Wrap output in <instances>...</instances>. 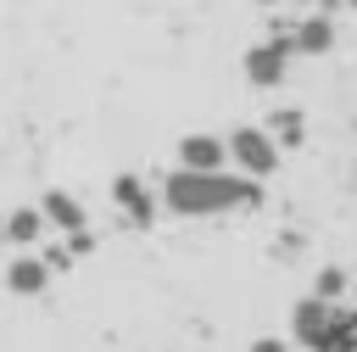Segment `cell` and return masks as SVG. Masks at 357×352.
I'll return each mask as SVG.
<instances>
[{
    "label": "cell",
    "instance_id": "obj_1",
    "mask_svg": "<svg viewBox=\"0 0 357 352\" xmlns=\"http://www.w3.org/2000/svg\"><path fill=\"white\" fill-rule=\"evenodd\" d=\"M162 212L173 218H229V212H251L262 201V179H245V173H195V168H173L162 184Z\"/></svg>",
    "mask_w": 357,
    "mask_h": 352
},
{
    "label": "cell",
    "instance_id": "obj_2",
    "mask_svg": "<svg viewBox=\"0 0 357 352\" xmlns=\"http://www.w3.org/2000/svg\"><path fill=\"white\" fill-rule=\"evenodd\" d=\"M290 61H296V45H290V28H279V34L257 39V45H245L240 73H245L251 89H279L290 78Z\"/></svg>",
    "mask_w": 357,
    "mask_h": 352
},
{
    "label": "cell",
    "instance_id": "obj_3",
    "mask_svg": "<svg viewBox=\"0 0 357 352\" xmlns=\"http://www.w3.org/2000/svg\"><path fill=\"white\" fill-rule=\"evenodd\" d=\"M279 156H284V145H279L262 123H240V129H229V162H234V173H245V179H268V173H279Z\"/></svg>",
    "mask_w": 357,
    "mask_h": 352
},
{
    "label": "cell",
    "instance_id": "obj_4",
    "mask_svg": "<svg viewBox=\"0 0 357 352\" xmlns=\"http://www.w3.org/2000/svg\"><path fill=\"white\" fill-rule=\"evenodd\" d=\"M106 196H112L117 218H123V223H134V229H151V223H156V212H162V196H156V184H145L139 173H117Z\"/></svg>",
    "mask_w": 357,
    "mask_h": 352
},
{
    "label": "cell",
    "instance_id": "obj_5",
    "mask_svg": "<svg viewBox=\"0 0 357 352\" xmlns=\"http://www.w3.org/2000/svg\"><path fill=\"white\" fill-rule=\"evenodd\" d=\"M173 156H178L173 168H195V173H223V168H229V140H223V134H184Z\"/></svg>",
    "mask_w": 357,
    "mask_h": 352
},
{
    "label": "cell",
    "instance_id": "obj_6",
    "mask_svg": "<svg viewBox=\"0 0 357 352\" xmlns=\"http://www.w3.org/2000/svg\"><path fill=\"white\" fill-rule=\"evenodd\" d=\"M335 17L329 11H307V17H296L290 22V45H296V56H329L335 50Z\"/></svg>",
    "mask_w": 357,
    "mask_h": 352
},
{
    "label": "cell",
    "instance_id": "obj_7",
    "mask_svg": "<svg viewBox=\"0 0 357 352\" xmlns=\"http://www.w3.org/2000/svg\"><path fill=\"white\" fill-rule=\"evenodd\" d=\"M335 307H340V302H324V296H301V302L290 307V341L312 352V341H318V335L329 330V318H335Z\"/></svg>",
    "mask_w": 357,
    "mask_h": 352
},
{
    "label": "cell",
    "instance_id": "obj_8",
    "mask_svg": "<svg viewBox=\"0 0 357 352\" xmlns=\"http://www.w3.org/2000/svg\"><path fill=\"white\" fill-rule=\"evenodd\" d=\"M39 212H45V223H50L56 235L89 229V207H84V196H73V190H45V196H39Z\"/></svg>",
    "mask_w": 357,
    "mask_h": 352
},
{
    "label": "cell",
    "instance_id": "obj_9",
    "mask_svg": "<svg viewBox=\"0 0 357 352\" xmlns=\"http://www.w3.org/2000/svg\"><path fill=\"white\" fill-rule=\"evenodd\" d=\"M45 285H50L45 251H17V257L6 263V291H11V296H39Z\"/></svg>",
    "mask_w": 357,
    "mask_h": 352
},
{
    "label": "cell",
    "instance_id": "obj_10",
    "mask_svg": "<svg viewBox=\"0 0 357 352\" xmlns=\"http://www.w3.org/2000/svg\"><path fill=\"white\" fill-rule=\"evenodd\" d=\"M45 229H50V223H45V212H39V207H11V212H6V223H0V240H6V246H17V251H33V246L45 240Z\"/></svg>",
    "mask_w": 357,
    "mask_h": 352
},
{
    "label": "cell",
    "instance_id": "obj_11",
    "mask_svg": "<svg viewBox=\"0 0 357 352\" xmlns=\"http://www.w3.org/2000/svg\"><path fill=\"white\" fill-rule=\"evenodd\" d=\"M312 352H357V302L335 307V318H329V330L312 341Z\"/></svg>",
    "mask_w": 357,
    "mask_h": 352
},
{
    "label": "cell",
    "instance_id": "obj_12",
    "mask_svg": "<svg viewBox=\"0 0 357 352\" xmlns=\"http://www.w3.org/2000/svg\"><path fill=\"white\" fill-rule=\"evenodd\" d=\"M262 129H268V134L290 151V145H301V140H307V112H301V106H273Z\"/></svg>",
    "mask_w": 357,
    "mask_h": 352
},
{
    "label": "cell",
    "instance_id": "obj_13",
    "mask_svg": "<svg viewBox=\"0 0 357 352\" xmlns=\"http://www.w3.org/2000/svg\"><path fill=\"white\" fill-rule=\"evenodd\" d=\"M346 285H351V274L329 263V268H318V279H312V296H324V302H340V296H346Z\"/></svg>",
    "mask_w": 357,
    "mask_h": 352
},
{
    "label": "cell",
    "instance_id": "obj_14",
    "mask_svg": "<svg viewBox=\"0 0 357 352\" xmlns=\"http://www.w3.org/2000/svg\"><path fill=\"white\" fill-rule=\"evenodd\" d=\"M61 240H67L73 257H89V251H95V229H73V235H61Z\"/></svg>",
    "mask_w": 357,
    "mask_h": 352
},
{
    "label": "cell",
    "instance_id": "obj_15",
    "mask_svg": "<svg viewBox=\"0 0 357 352\" xmlns=\"http://www.w3.org/2000/svg\"><path fill=\"white\" fill-rule=\"evenodd\" d=\"M45 263H50V274H56V268H67V263H78V257L67 251V240H45Z\"/></svg>",
    "mask_w": 357,
    "mask_h": 352
},
{
    "label": "cell",
    "instance_id": "obj_16",
    "mask_svg": "<svg viewBox=\"0 0 357 352\" xmlns=\"http://www.w3.org/2000/svg\"><path fill=\"white\" fill-rule=\"evenodd\" d=\"M290 346H296V341H279V335H257V341H251V352H290Z\"/></svg>",
    "mask_w": 357,
    "mask_h": 352
},
{
    "label": "cell",
    "instance_id": "obj_17",
    "mask_svg": "<svg viewBox=\"0 0 357 352\" xmlns=\"http://www.w3.org/2000/svg\"><path fill=\"white\" fill-rule=\"evenodd\" d=\"M251 6H284V0H251Z\"/></svg>",
    "mask_w": 357,
    "mask_h": 352
},
{
    "label": "cell",
    "instance_id": "obj_18",
    "mask_svg": "<svg viewBox=\"0 0 357 352\" xmlns=\"http://www.w3.org/2000/svg\"><path fill=\"white\" fill-rule=\"evenodd\" d=\"M346 11H357V0H346Z\"/></svg>",
    "mask_w": 357,
    "mask_h": 352
},
{
    "label": "cell",
    "instance_id": "obj_19",
    "mask_svg": "<svg viewBox=\"0 0 357 352\" xmlns=\"http://www.w3.org/2000/svg\"><path fill=\"white\" fill-rule=\"evenodd\" d=\"M0 223H6V212H0Z\"/></svg>",
    "mask_w": 357,
    "mask_h": 352
}]
</instances>
